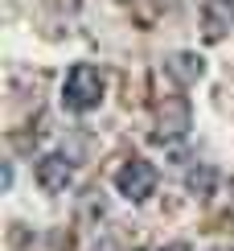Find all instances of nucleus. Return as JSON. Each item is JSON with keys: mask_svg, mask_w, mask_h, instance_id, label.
I'll use <instances>...</instances> for the list:
<instances>
[{"mask_svg": "<svg viewBox=\"0 0 234 251\" xmlns=\"http://www.w3.org/2000/svg\"><path fill=\"white\" fill-rule=\"evenodd\" d=\"M103 91H107L103 70L91 66V62H78V66H70L66 82H62V103L70 111H78V116H87V111H94L103 103Z\"/></svg>", "mask_w": 234, "mask_h": 251, "instance_id": "f257e3e1", "label": "nucleus"}, {"mask_svg": "<svg viewBox=\"0 0 234 251\" xmlns=\"http://www.w3.org/2000/svg\"><path fill=\"white\" fill-rule=\"evenodd\" d=\"M193 128V107H189L185 95H168L161 107H156V132L152 140L156 144H168V140H181V136H189Z\"/></svg>", "mask_w": 234, "mask_h": 251, "instance_id": "f03ea898", "label": "nucleus"}, {"mask_svg": "<svg viewBox=\"0 0 234 251\" xmlns=\"http://www.w3.org/2000/svg\"><path fill=\"white\" fill-rule=\"evenodd\" d=\"M115 190H119L127 202H144V198H152L156 194V169H152V161H144V156L123 161V169L115 173Z\"/></svg>", "mask_w": 234, "mask_h": 251, "instance_id": "7ed1b4c3", "label": "nucleus"}, {"mask_svg": "<svg viewBox=\"0 0 234 251\" xmlns=\"http://www.w3.org/2000/svg\"><path fill=\"white\" fill-rule=\"evenodd\" d=\"M70 181H74V161L66 152H46L37 161V185L46 194H66Z\"/></svg>", "mask_w": 234, "mask_h": 251, "instance_id": "20e7f679", "label": "nucleus"}, {"mask_svg": "<svg viewBox=\"0 0 234 251\" xmlns=\"http://www.w3.org/2000/svg\"><path fill=\"white\" fill-rule=\"evenodd\" d=\"M164 70H168V78L181 82V87H193V82L206 75V62H201L197 54H189V50H181V54L164 58Z\"/></svg>", "mask_w": 234, "mask_h": 251, "instance_id": "39448f33", "label": "nucleus"}, {"mask_svg": "<svg viewBox=\"0 0 234 251\" xmlns=\"http://www.w3.org/2000/svg\"><path fill=\"white\" fill-rule=\"evenodd\" d=\"M185 185H189V194H214V185H218V173L210 169V165H197V169H189L185 173Z\"/></svg>", "mask_w": 234, "mask_h": 251, "instance_id": "423d86ee", "label": "nucleus"}, {"mask_svg": "<svg viewBox=\"0 0 234 251\" xmlns=\"http://www.w3.org/2000/svg\"><path fill=\"white\" fill-rule=\"evenodd\" d=\"M161 251H193L189 243H168V247H161Z\"/></svg>", "mask_w": 234, "mask_h": 251, "instance_id": "0eeeda50", "label": "nucleus"}]
</instances>
